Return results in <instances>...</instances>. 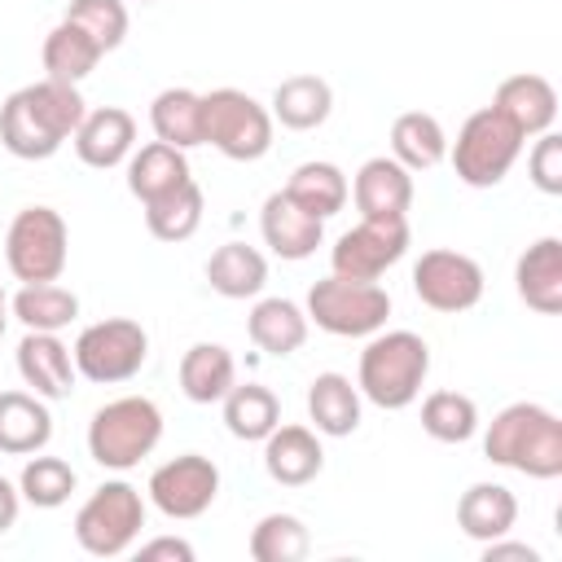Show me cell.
Wrapping results in <instances>:
<instances>
[{"mask_svg": "<svg viewBox=\"0 0 562 562\" xmlns=\"http://www.w3.org/2000/svg\"><path fill=\"white\" fill-rule=\"evenodd\" d=\"M83 114H88V105L79 97V83H61V79L44 75L40 83H26V88L4 97V105H0V145L13 158L44 162L75 136Z\"/></svg>", "mask_w": 562, "mask_h": 562, "instance_id": "obj_1", "label": "cell"}, {"mask_svg": "<svg viewBox=\"0 0 562 562\" xmlns=\"http://www.w3.org/2000/svg\"><path fill=\"white\" fill-rule=\"evenodd\" d=\"M483 457L492 465H505V470L549 483L562 474V417L536 400L505 404L487 422Z\"/></svg>", "mask_w": 562, "mask_h": 562, "instance_id": "obj_2", "label": "cell"}, {"mask_svg": "<svg viewBox=\"0 0 562 562\" xmlns=\"http://www.w3.org/2000/svg\"><path fill=\"white\" fill-rule=\"evenodd\" d=\"M430 373V347L413 329H378L369 334V347L360 351L356 386L360 400L378 408H408Z\"/></svg>", "mask_w": 562, "mask_h": 562, "instance_id": "obj_3", "label": "cell"}, {"mask_svg": "<svg viewBox=\"0 0 562 562\" xmlns=\"http://www.w3.org/2000/svg\"><path fill=\"white\" fill-rule=\"evenodd\" d=\"M162 439V408L149 395H123L92 413L88 422V457L105 470L140 465Z\"/></svg>", "mask_w": 562, "mask_h": 562, "instance_id": "obj_4", "label": "cell"}, {"mask_svg": "<svg viewBox=\"0 0 562 562\" xmlns=\"http://www.w3.org/2000/svg\"><path fill=\"white\" fill-rule=\"evenodd\" d=\"M307 325L334 334V338H369L386 329L391 316V294L378 281H351V277H321L307 290Z\"/></svg>", "mask_w": 562, "mask_h": 562, "instance_id": "obj_5", "label": "cell"}, {"mask_svg": "<svg viewBox=\"0 0 562 562\" xmlns=\"http://www.w3.org/2000/svg\"><path fill=\"white\" fill-rule=\"evenodd\" d=\"M202 145L233 162H259L272 149V110L241 88L202 92Z\"/></svg>", "mask_w": 562, "mask_h": 562, "instance_id": "obj_6", "label": "cell"}, {"mask_svg": "<svg viewBox=\"0 0 562 562\" xmlns=\"http://www.w3.org/2000/svg\"><path fill=\"white\" fill-rule=\"evenodd\" d=\"M522 145H527V140H522L492 105H483V110H474V114L461 123L457 140L448 145V158H452V171H457L461 184H470V189H492V184H501V180L514 171Z\"/></svg>", "mask_w": 562, "mask_h": 562, "instance_id": "obj_7", "label": "cell"}, {"mask_svg": "<svg viewBox=\"0 0 562 562\" xmlns=\"http://www.w3.org/2000/svg\"><path fill=\"white\" fill-rule=\"evenodd\" d=\"M145 527V496L127 479L101 483L75 514V540L92 558H119L136 544Z\"/></svg>", "mask_w": 562, "mask_h": 562, "instance_id": "obj_8", "label": "cell"}, {"mask_svg": "<svg viewBox=\"0 0 562 562\" xmlns=\"http://www.w3.org/2000/svg\"><path fill=\"white\" fill-rule=\"evenodd\" d=\"M70 259V228L53 206H22L4 233V263L22 285L57 281Z\"/></svg>", "mask_w": 562, "mask_h": 562, "instance_id": "obj_9", "label": "cell"}, {"mask_svg": "<svg viewBox=\"0 0 562 562\" xmlns=\"http://www.w3.org/2000/svg\"><path fill=\"white\" fill-rule=\"evenodd\" d=\"M70 356H75L79 378H88L97 386L132 382L149 360V334L132 316H105V321L79 329Z\"/></svg>", "mask_w": 562, "mask_h": 562, "instance_id": "obj_10", "label": "cell"}, {"mask_svg": "<svg viewBox=\"0 0 562 562\" xmlns=\"http://www.w3.org/2000/svg\"><path fill=\"white\" fill-rule=\"evenodd\" d=\"M149 501L158 514L176 518V522H189V518H202L215 496H220V465L202 452H180L171 461H162L154 474H149Z\"/></svg>", "mask_w": 562, "mask_h": 562, "instance_id": "obj_11", "label": "cell"}, {"mask_svg": "<svg viewBox=\"0 0 562 562\" xmlns=\"http://www.w3.org/2000/svg\"><path fill=\"white\" fill-rule=\"evenodd\" d=\"M413 294L430 312H448V316L470 312L483 299V268L461 250L435 246L413 263Z\"/></svg>", "mask_w": 562, "mask_h": 562, "instance_id": "obj_12", "label": "cell"}, {"mask_svg": "<svg viewBox=\"0 0 562 562\" xmlns=\"http://www.w3.org/2000/svg\"><path fill=\"white\" fill-rule=\"evenodd\" d=\"M404 250H408V220H360L334 241L329 263L338 277L378 281L386 268L404 259Z\"/></svg>", "mask_w": 562, "mask_h": 562, "instance_id": "obj_13", "label": "cell"}, {"mask_svg": "<svg viewBox=\"0 0 562 562\" xmlns=\"http://www.w3.org/2000/svg\"><path fill=\"white\" fill-rule=\"evenodd\" d=\"M492 110H496L522 140H531V136H540V132H549V127L558 123V88H553L544 75L522 70V75H509V79L496 83Z\"/></svg>", "mask_w": 562, "mask_h": 562, "instance_id": "obj_14", "label": "cell"}, {"mask_svg": "<svg viewBox=\"0 0 562 562\" xmlns=\"http://www.w3.org/2000/svg\"><path fill=\"white\" fill-rule=\"evenodd\" d=\"M351 198L360 220H408L413 206V171L400 167L391 154L364 158L356 180H351Z\"/></svg>", "mask_w": 562, "mask_h": 562, "instance_id": "obj_15", "label": "cell"}, {"mask_svg": "<svg viewBox=\"0 0 562 562\" xmlns=\"http://www.w3.org/2000/svg\"><path fill=\"white\" fill-rule=\"evenodd\" d=\"M259 233H263V246H268L277 259L299 263V259L316 255V246L325 241V220H316V215L303 211L285 189H277V193L263 198Z\"/></svg>", "mask_w": 562, "mask_h": 562, "instance_id": "obj_16", "label": "cell"}, {"mask_svg": "<svg viewBox=\"0 0 562 562\" xmlns=\"http://www.w3.org/2000/svg\"><path fill=\"white\" fill-rule=\"evenodd\" d=\"M18 373L40 400H70L79 378L70 347L44 329H26V338L18 342Z\"/></svg>", "mask_w": 562, "mask_h": 562, "instance_id": "obj_17", "label": "cell"}, {"mask_svg": "<svg viewBox=\"0 0 562 562\" xmlns=\"http://www.w3.org/2000/svg\"><path fill=\"white\" fill-rule=\"evenodd\" d=\"M70 140H75L79 162H88L97 171H110V167L132 158V149H136V119L123 105H97V110L83 114V123L75 127Z\"/></svg>", "mask_w": 562, "mask_h": 562, "instance_id": "obj_18", "label": "cell"}, {"mask_svg": "<svg viewBox=\"0 0 562 562\" xmlns=\"http://www.w3.org/2000/svg\"><path fill=\"white\" fill-rule=\"evenodd\" d=\"M514 290L540 316H558L562 312V237H536L518 255Z\"/></svg>", "mask_w": 562, "mask_h": 562, "instance_id": "obj_19", "label": "cell"}, {"mask_svg": "<svg viewBox=\"0 0 562 562\" xmlns=\"http://www.w3.org/2000/svg\"><path fill=\"white\" fill-rule=\"evenodd\" d=\"M263 470L281 487H303L325 470V448L312 426H277L263 439Z\"/></svg>", "mask_w": 562, "mask_h": 562, "instance_id": "obj_20", "label": "cell"}, {"mask_svg": "<svg viewBox=\"0 0 562 562\" xmlns=\"http://www.w3.org/2000/svg\"><path fill=\"white\" fill-rule=\"evenodd\" d=\"M53 439V413L35 391H0V452L31 457Z\"/></svg>", "mask_w": 562, "mask_h": 562, "instance_id": "obj_21", "label": "cell"}, {"mask_svg": "<svg viewBox=\"0 0 562 562\" xmlns=\"http://www.w3.org/2000/svg\"><path fill=\"white\" fill-rule=\"evenodd\" d=\"M514 522H518V496L505 483H470L457 501V527L479 544L509 536Z\"/></svg>", "mask_w": 562, "mask_h": 562, "instance_id": "obj_22", "label": "cell"}, {"mask_svg": "<svg viewBox=\"0 0 562 562\" xmlns=\"http://www.w3.org/2000/svg\"><path fill=\"white\" fill-rule=\"evenodd\" d=\"M246 334L263 356H294L307 342V312L294 299H259L246 316Z\"/></svg>", "mask_w": 562, "mask_h": 562, "instance_id": "obj_23", "label": "cell"}, {"mask_svg": "<svg viewBox=\"0 0 562 562\" xmlns=\"http://www.w3.org/2000/svg\"><path fill=\"white\" fill-rule=\"evenodd\" d=\"M307 417L316 435L342 439L360 426V386L347 373H316L307 386Z\"/></svg>", "mask_w": 562, "mask_h": 562, "instance_id": "obj_24", "label": "cell"}, {"mask_svg": "<svg viewBox=\"0 0 562 562\" xmlns=\"http://www.w3.org/2000/svg\"><path fill=\"white\" fill-rule=\"evenodd\" d=\"M184 180H193L189 158H184V149H176L167 140H149V145L132 149V158H127V189H132V198L140 206L162 198V193H171Z\"/></svg>", "mask_w": 562, "mask_h": 562, "instance_id": "obj_25", "label": "cell"}, {"mask_svg": "<svg viewBox=\"0 0 562 562\" xmlns=\"http://www.w3.org/2000/svg\"><path fill=\"white\" fill-rule=\"evenodd\" d=\"M237 382V360L224 342H193L180 356V391L193 404H220Z\"/></svg>", "mask_w": 562, "mask_h": 562, "instance_id": "obj_26", "label": "cell"}, {"mask_svg": "<svg viewBox=\"0 0 562 562\" xmlns=\"http://www.w3.org/2000/svg\"><path fill=\"white\" fill-rule=\"evenodd\" d=\"M329 110H334V88L321 75H290L272 92V123L290 127V132L321 127L329 119Z\"/></svg>", "mask_w": 562, "mask_h": 562, "instance_id": "obj_27", "label": "cell"}, {"mask_svg": "<svg viewBox=\"0 0 562 562\" xmlns=\"http://www.w3.org/2000/svg\"><path fill=\"white\" fill-rule=\"evenodd\" d=\"M391 158L408 171H430L448 158V132L435 114L408 110L391 123Z\"/></svg>", "mask_w": 562, "mask_h": 562, "instance_id": "obj_28", "label": "cell"}, {"mask_svg": "<svg viewBox=\"0 0 562 562\" xmlns=\"http://www.w3.org/2000/svg\"><path fill=\"white\" fill-rule=\"evenodd\" d=\"M206 281L224 299H255L268 285V259L246 241H224L206 259Z\"/></svg>", "mask_w": 562, "mask_h": 562, "instance_id": "obj_29", "label": "cell"}, {"mask_svg": "<svg viewBox=\"0 0 562 562\" xmlns=\"http://www.w3.org/2000/svg\"><path fill=\"white\" fill-rule=\"evenodd\" d=\"M220 404H224V426L233 439L263 443L281 426V400L259 382H233Z\"/></svg>", "mask_w": 562, "mask_h": 562, "instance_id": "obj_30", "label": "cell"}, {"mask_svg": "<svg viewBox=\"0 0 562 562\" xmlns=\"http://www.w3.org/2000/svg\"><path fill=\"white\" fill-rule=\"evenodd\" d=\"M101 57H105L101 44L88 31H79L75 22H66V18L44 35V48H40L44 75L48 79H61V83H83L97 70Z\"/></svg>", "mask_w": 562, "mask_h": 562, "instance_id": "obj_31", "label": "cell"}, {"mask_svg": "<svg viewBox=\"0 0 562 562\" xmlns=\"http://www.w3.org/2000/svg\"><path fill=\"white\" fill-rule=\"evenodd\" d=\"M285 193H290L303 211H312L316 220H329V215H338V211L347 206L351 184H347V176H342L338 162H321V158H312V162H299V167L290 171Z\"/></svg>", "mask_w": 562, "mask_h": 562, "instance_id": "obj_32", "label": "cell"}, {"mask_svg": "<svg viewBox=\"0 0 562 562\" xmlns=\"http://www.w3.org/2000/svg\"><path fill=\"white\" fill-rule=\"evenodd\" d=\"M202 211H206V198H202V184L198 180H184L176 184L171 193L145 202V228L158 237V241H189L198 228H202Z\"/></svg>", "mask_w": 562, "mask_h": 562, "instance_id": "obj_33", "label": "cell"}, {"mask_svg": "<svg viewBox=\"0 0 562 562\" xmlns=\"http://www.w3.org/2000/svg\"><path fill=\"white\" fill-rule=\"evenodd\" d=\"M149 127H154L158 140H167L176 149L202 145V92H193V88H162L149 101Z\"/></svg>", "mask_w": 562, "mask_h": 562, "instance_id": "obj_34", "label": "cell"}, {"mask_svg": "<svg viewBox=\"0 0 562 562\" xmlns=\"http://www.w3.org/2000/svg\"><path fill=\"white\" fill-rule=\"evenodd\" d=\"M9 312L26 325V329H44V334H61L75 316H79V294L57 285V281H35V285H22L13 299H9Z\"/></svg>", "mask_w": 562, "mask_h": 562, "instance_id": "obj_35", "label": "cell"}, {"mask_svg": "<svg viewBox=\"0 0 562 562\" xmlns=\"http://www.w3.org/2000/svg\"><path fill=\"white\" fill-rule=\"evenodd\" d=\"M422 430L439 443H465L479 435V404L461 391H430L422 400Z\"/></svg>", "mask_w": 562, "mask_h": 562, "instance_id": "obj_36", "label": "cell"}, {"mask_svg": "<svg viewBox=\"0 0 562 562\" xmlns=\"http://www.w3.org/2000/svg\"><path fill=\"white\" fill-rule=\"evenodd\" d=\"M75 483H79V474H75V465L66 461V457H26V465H22V474H18V492H22V501L26 505H35V509H57V505H66L70 501V492H75Z\"/></svg>", "mask_w": 562, "mask_h": 562, "instance_id": "obj_37", "label": "cell"}, {"mask_svg": "<svg viewBox=\"0 0 562 562\" xmlns=\"http://www.w3.org/2000/svg\"><path fill=\"white\" fill-rule=\"evenodd\" d=\"M312 549V536L303 518L294 514H263L250 531V558L255 562H303Z\"/></svg>", "mask_w": 562, "mask_h": 562, "instance_id": "obj_38", "label": "cell"}, {"mask_svg": "<svg viewBox=\"0 0 562 562\" xmlns=\"http://www.w3.org/2000/svg\"><path fill=\"white\" fill-rule=\"evenodd\" d=\"M66 22L88 31L101 44V53H114L127 40V4L123 0H70Z\"/></svg>", "mask_w": 562, "mask_h": 562, "instance_id": "obj_39", "label": "cell"}, {"mask_svg": "<svg viewBox=\"0 0 562 562\" xmlns=\"http://www.w3.org/2000/svg\"><path fill=\"white\" fill-rule=\"evenodd\" d=\"M527 176H531V184L540 193H549V198L562 193V136L553 127L536 136V145L527 154Z\"/></svg>", "mask_w": 562, "mask_h": 562, "instance_id": "obj_40", "label": "cell"}, {"mask_svg": "<svg viewBox=\"0 0 562 562\" xmlns=\"http://www.w3.org/2000/svg\"><path fill=\"white\" fill-rule=\"evenodd\" d=\"M136 553H140V562H193V558H198L193 544L180 540V536H154V540H145Z\"/></svg>", "mask_w": 562, "mask_h": 562, "instance_id": "obj_41", "label": "cell"}, {"mask_svg": "<svg viewBox=\"0 0 562 562\" xmlns=\"http://www.w3.org/2000/svg\"><path fill=\"white\" fill-rule=\"evenodd\" d=\"M483 562H540V549L522 544V540H509V536H496L483 544Z\"/></svg>", "mask_w": 562, "mask_h": 562, "instance_id": "obj_42", "label": "cell"}, {"mask_svg": "<svg viewBox=\"0 0 562 562\" xmlns=\"http://www.w3.org/2000/svg\"><path fill=\"white\" fill-rule=\"evenodd\" d=\"M18 514H22V492H18V483H9L0 474V536L18 522Z\"/></svg>", "mask_w": 562, "mask_h": 562, "instance_id": "obj_43", "label": "cell"}, {"mask_svg": "<svg viewBox=\"0 0 562 562\" xmlns=\"http://www.w3.org/2000/svg\"><path fill=\"white\" fill-rule=\"evenodd\" d=\"M4 325H9V299H4V285H0V338H4Z\"/></svg>", "mask_w": 562, "mask_h": 562, "instance_id": "obj_44", "label": "cell"}, {"mask_svg": "<svg viewBox=\"0 0 562 562\" xmlns=\"http://www.w3.org/2000/svg\"><path fill=\"white\" fill-rule=\"evenodd\" d=\"M140 4H154V0H140Z\"/></svg>", "mask_w": 562, "mask_h": 562, "instance_id": "obj_45", "label": "cell"}]
</instances>
